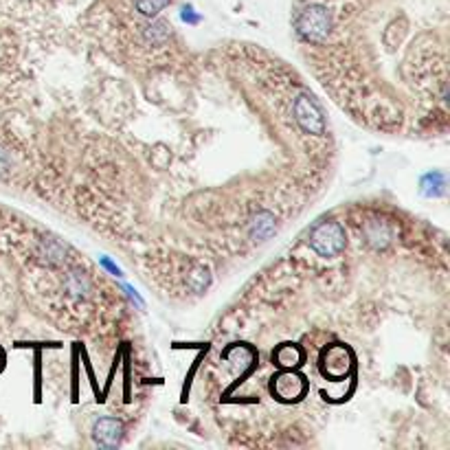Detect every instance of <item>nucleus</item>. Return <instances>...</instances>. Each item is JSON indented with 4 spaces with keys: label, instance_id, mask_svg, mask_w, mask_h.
Segmentation results:
<instances>
[{
    "label": "nucleus",
    "instance_id": "obj_1",
    "mask_svg": "<svg viewBox=\"0 0 450 450\" xmlns=\"http://www.w3.org/2000/svg\"><path fill=\"white\" fill-rule=\"evenodd\" d=\"M297 31L305 42H323L332 31V16L325 7L310 5L297 18Z\"/></svg>",
    "mask_w": 450,
    "mask_h": 450
},
{
    "label": "nucleus",
    "instance_id": "obj_2",
    "mask_svg": "<svg viewBox=\"0 0 450 450\" xmlns=\"http://www.w3.org/2000/svg\"><path fill=\"white\" fill-rule=\"evenodd\" d=\"M310 246L321 257H336L345 249V228L336 220H323L310 231Z\"/></svg>",
    "mask_w": 450,
    "mask_h": 450
},
{
    "label": "nucleus",
    "instance_id": "obj_3",
    "mask_svg": "<svg viewBox=\"0 0 450 450\" xmlns=\"http://www.w3.org/2000/svg\"><path fill=\"white\" fill-rule=\"evenodd\" d=\"M292 112H294V119L301 125V130L307 132V134H314V136H321L325 132V117H323V110L318 108V104L314 101V97L310 95H299L294 99V106H292Z\"/></svg>",
    "mask_w": 450,
    "mask_h": 450
},
{
    "label": "nucleus",
    "instance_id": "obj_4",
    "mask_svg": "<svg viewBox=\"0 0 450 450\" xmlns=\"http://www.w3.org/2000/svg\"><path fill=\"white\" fill-rule=\"evenodd\" d=\"M350 367H352V356L347 352V347H341V345L330 347V350H325L323 358H321V371H323L325 378H332V380L345 378Z\"/></svg>",
    "mask_w": 450,
    "mask_h": 450
},
{
    "label": "nucleus",
    "instance_id": "obj_5",
    "mask_svg": "<svg viewBox=\"0 0 450 450\" xmlns=\"http://www.w3.org/2000/svg\"><path fill=\"white\" fill-rule=\"evenodd\" d=\"M307 391V384L303 380V376L292 374V371H286V374H279L273 380V393L284 402H292L303 397Z\"/></svg>",
    "mask_w": 450,
    "mask_h": 450
},
{
    "label": "nucleus",
    "instance_id": "obj_6",
    "mask_svg": "<svg viewBox=\"0 0 450 450\" xmlns=\"http://www.w3.org/2000/svg\"><path fill=\"white\" fill-rule=\"evenodd\" d=\"M123 424L117 417H99L93 426V442L99 448H114L121 444Z\"/></svg>",
    "mask_w": 450,
    "mask_h": 450
},
{
    "label": "nucleus",
    "instance_id": "obj_7",
    "mask_svg": "<svg viewBox=\"0 0 450 450\" xmlns=\"http://www.w3.org/2000/svg\"><path fill=\"white\" fill-rule=\"evenodd\" d=\"M273 231H275V217L268 211H262L253 217V222H251V237L253 240L262 242V240L273 235Z\"/></svg>",
    "mask_w": 450,
    "mask_h": 450
},
{
    "label": "nucleus",
    "instance_id": "obj_8",
    "mask_svg": "<svg viewBox=\"0 0 450 450\" xmlns=\"http://www.w3.org/2000/svg\"><path fill=\"white\" fill-rule=\"evenodd\" d=\"M66 290L73 294V297H84V294L90 290V281L86 279L84 273H71L66 277Z\"/></svg>",
    "mask_w": 450,
    "mask_h": 450
},
{
    "label": "nucleus",
    "instance_id": "obj_9",
    "mask_svg": "<svg viewBox=\"0 0 450 450\" xmlns=\"http://www.w3.org/2000/svg\"><path fill=\"white\" fill-rule=\"evenodd\" d=\"M422 185H424V191H426V196H440V194H444L446 176L440 174V172H433L429 176H424Z\"/></svg>",
    "mask_w": 450,
    "mask_h": 450
},
{
    "label": "nucleus",
    "instance_id": "obj_10",
    "mask_svg": "<svg viewBox=\"0 0 450 450\" xmlns=\"http://www.w3.org/2000/svg\"><path fill=\"white\" fill-rule=\"evenodd\" d=\"M134 5H136V9L141 11V14L152 18V16H156L159 11H163L167 5H170V0H134Z\"/></svg>",
    "mask_w": 450,
    "mask_h": 450
},
{
    "label": "nucleus",
    "instance_id": "obj_11",
    "mask_svg": "<svg viewBox=\"0 0 450 450\" xmlns=\"http://www.w3.org/2000/svg\"><path fill=\"white\" fill-rule=\"evenodd\" d=\"M167 35H170V31H167V24L156 20V22H152L150 27L145 29V40L152 42V44H159V42H165L167 40Z\"/></svg>",
    "mask_w": 450,
    "mask_h": 450
},
{
    "label": "nucleus",
    "instance_id": "obj_12",
    "mask_svg": "<svg viewBox=\"0 0 450 450\" xmlns=\"http://www.w3.org/2000/svg\"><path fill=\"white\" fill-rule=\"evenodd\" d=\"M301 358V352L297 350L294 345H284L281 350L277 352V363L284 365V367H292L297 365V360Z\"/></svg>",
    "mask_w": 450,
    "mask_h": 450
}]
</instances>
